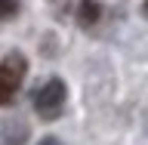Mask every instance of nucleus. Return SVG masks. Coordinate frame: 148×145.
<instances>
[{
  "label": "nucleus",
  "mask_w": 148,
  "mask_h": 145,
  "mask_svg": "<svg viewBox=\"0 0 148 145\" xmlns=\"http://www.w3.org/2000/svg\"><path fill=\"white\" fill-rule=\"evenodd\" d=\"M25 56L22 53H9L3 56V62H0V105H9L16 90L22 87L25 80Z\"/></svg>",
  "instance_id": "1"
},
{
  "label": "nucleus",
  "mask_w": 148,
  "mask_h": 145,
  "mask_svg": "<svg viewBox=\"0 0 148 145\" xmlns=\"http://www.w3.org/2000/svg\"><path fill=\"white\" fill-rule=\"evenodd\" d=\"M62 105H65V83L62 80H46L43 87L37 90V96H34L37 114L46 118V120H53L56 114L62 111Z\"/></svg>",
  "instance_id": "2"
},
{
  "label": "nucleus",
  "mask_w": 148,
  "mask_h": 145,
  "mask_svg": "<svg viewBox=\"0 0 148 145\" xmlns=\"http://www.w3.org/2000/svg\"><path fill=\"white\" fill-rule=\"evenodd\" d=\"M102 16V6L96 0H80V9H77V19H80V25H96Z\"/></svg>",
  "instance_id": "3"
},
{
  "label": "nucleus",
  "mask_w": 148,
  "mask_h": 145,
  "mask_svg": "<svg viewBox=\"0 0 148 145\" xmlns=\"http://www.w3.org/2000/svg\"><path fill=\"white\" fill-rule=\"evenodd\" d=\"M18 12V0H0V19H9Z\"/></svg>",
  "instance_id": "4"
},
{
  "label": "nucleus",
  "mask_w": 148,
  "mask_h": 145,
  "mask_svg": "<svg viewBox=\"0 0 148 145\" xmlns=\"http://www.w3.org/2000/svg\"><path fill=\"white\" fill-rule=\"evenodd\" d=\"M37 145H62V142H59V139H53V136H46V139H40Z\"/></svg>",
  "instance_id": "5"
},
{
  "label": "nucleus",
  "mask_w": 148,
  "mask_h": 145,
  "mask_svg": "<svg viewBox=\"0 0 148 145\" xmlns=\"http://www.w3.org/2000/svg\"><path fill=\"white\" fill-rule=\"evenodd\" d=\"M142 12H145V19H148V0H145V3H142Z\"/></svg>",
  "instance_id": "6"
}]
</instances>
